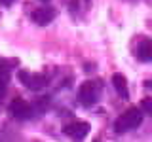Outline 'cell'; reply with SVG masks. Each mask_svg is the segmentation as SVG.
I'll return each mask as SVG.
<instances>
[{"label": "cell", "mask_w": 152, "mask_h": 142, "mask_svg": "<svg viewBox=\"0 0 152 142\" xmlns=\"http://www.w3.org/2000/svg\"><path fill=\"white\" fill-rule=\"evenodd\" d=\"M63 133L66 136H70L72 140H82V138L88 136L89 125L86 121H72V123H66L63 127Z\"/></svg>", "instance_id": "obj_5"}, {"label": "cell", "mask_w": 152, "mask_h": 142, "mask_svg": "<svg viewBox=\"0 0 152 142\" xmlns=\"http://www.w3.org/2000/svg\"><path fill=\"white\" fill-rule=\"evenodd\" d=\"M40 2H50V0H40Z\"/></svg>", "instance_id": "obj_12"}, {"label": "cell", "mask_w": 152, "mask_h": 142, "mask_svg": "<svg viewBox=\"0 0 152 142\" xmlns=\"http://www.w3.org/2000/svg\"><path fill=\"white\" fill-rule=\"evenodd\" d=\"M137 57L141 61H145V63H148L152 59V42L150 40H142L139 44V47H137Z\"/></svg>", "instance_id": "obj_8"}, {"label": "cell", "mask_w": 152, "mask_h": 142, "mask_svg": "<svg viewBox=\"0 0 152 142\" xmlns=\"http://www.w3.org/2000/svg\"><path fill=\"white\" fill-rule=\"evenodd\" d=\"M101 97V82H95V80H88L80 85L78 89V99L84 106H93L95 102Z\"/></svg>", "instance_id": "obj_2"}, {"label": "cell", "mask_w": 152, "mask_h": 142, "mask_svg": "<svg viewBox=\"0 0 152 142\" xmlns=\"http://www.w3.org/2000/svg\"><path fill=\"white\" fill-rule=\"evenodd\" d=\"M32 19H34L36 25L46 27V25H50V23L55 19V9L50 8V6H42V8H38V9L32 12Z\"/></svg>", "instance_id": "obj_6"}, {"label": "cell", "mask_w": 152, "mask_h": 142, "mask_svg": "<svg viewBox=\"0 0 152 142\" xmlns=\"http://www.w3.org/2000/svg\"><path fill=\"white\" fill-rule=\"evenodd\" d=\"M141 123H142V110L141 108H129V110H126L116 120V123H114V131H116L118 135H122V133L137 129Z\"/></svg>", "instance_id": "obj_1"}, {"label": "cell", "mask_w": 152, "mask_h": 142, "mask_svg": "<svg viewBox=\"0 0 152 142\" xmlns=\"http://www.w3.org/2000/svg\"><path fill=\"white\" fill-rule=\"evenodd\" d=\"M19 80H21V83L25 85V87L32 89V91H36V89H42L44 85H48V78L42 74H31L27 72V70H21L19 72Z\"/></svg>", "instance_id": "obj_4"}, {"label": "cell", "mask_w": 152, "mask_h": 142, "mask_svg": "<svg viewBox=\"0 0 152 142\" xmlns=\"http://www.w3.org/2000/svg\"><path fill=\"white\" fill-rule=\"evenodd\" d=\"M112 83H114V89L118 91L120 97H124V99L129 97V87H127V82H126V78H124L122 74H114L112 76Z\"/></svg>", "instance_id": "obj_7"}, {"label": "cell", "mask_w": 152, "mask_h": 142, "mask_svg": "<svg viewBox=\"0 0 152 142\" xmlns=\"http://www.w3.org/2000/svg\"><path fill=\"white\" fill-rule=\"evenodd\" d=\"M141 110L145 112V114H152V99L150 97H146L145 101L141 102Z\"/></svg>", "instance_id": "obj_10"}, {"label": "cell", "mask_w": 152, "mask_h": 142, "mask_svg": "<svg viewBox=\"0 0 152 142\" xmlns=\"http://www.w3.org/2000/svg\"><path fill=\"white\" fill-rule=\"evenodd\" d=\"M10 114H12L15 120L25 121L28 117H32V106L25 99H13V101L10 102Z\"/></svg>", "instance_id": "obj_3"}, {"label": "cell", "mask_w": 152, "mask_h": 142, "mask_svg": "<svg viewBox=\"0 0 152 142\" xmlns=\"http://www.w3.org/2000/svg\"><path fill=\"white\" fill-rule=\"evenodd\" d=\"M6 85H8V68L0 63V97L6 91Z\"/></svg>", "instance_id": "obj_9"}, {"label": "cell", "mask_w": 152, "mask_h": 142, "mask_svg": "<svg viewBox=\"0 0 152 142\" xmlns=\"http://www.w3.org/2000/svg\"><path fill=\"white\" fill-rule=\"evenodd\" d=\"M12 2H13V0H0V4H4V6H10Z\"/></svg>", "instance_id": "obj_11"}]
</instances>
